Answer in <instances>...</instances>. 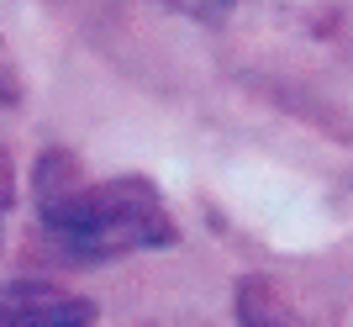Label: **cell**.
<instances>
[{"label":"cell","mask_w":353,"mask_h":327,"mask_svg":"<svg viewBox=\"0 0 353 327\" xmlns=\"http://www.w3.org/2000/svg\"><path fill=\"white\" fill-rule=\"evenodd\" d=\"M43 222L63 259L101 264L137 248H169L174 217L163 211L159 190L143 179H105L85 190H43Z\"/></svg>","instance_id":"1"},{"label":"cell","mask_w":353,"mask_h":327,"mask_svg":"<svg viewBox=\"0 0 353 327\" xmlns=\"http://www.w3.org/2000/svg\"><path fill=\"white\" fill-rule=\"evenodd\" d=\"M95 306L43 280H16L0 290V327H90Z\"/></svg>","instance_id":"2"},{"label":"cell","mask_w":353,"mask_h":327,"mask_svg":"<svg viewBox=\"0 0 353 327\" xmlns=\"http://www.w3.org/2000/svg\"><path fill=\"white\" fill-rule=\"evenodd\" d=\"M237 322L243 327H306V317L285 296V285H274L269 275H248L237 285Z\"/></svg>","instance_id":"3"},{"label":"cell","mask_w":353,"mask_h":327,"mask_svg":"<svg viewBox=\"0 0 353 327\" xmlns=\"http://www.w3.org/2000/svg\"><path fill=\"white\" fill-rule=\"evenodd\" d=\"M6 201H11V169H6V159H0V211H6Z\"/></svg>","instance_id":"4"}]
</instances>
